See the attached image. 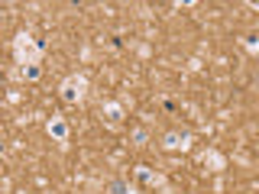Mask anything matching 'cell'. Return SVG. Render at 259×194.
Here are the masks:
<instances>
[{
	"mask_svg": "<svg viewBox=\"0 0 259 194\" xmlns=\"http://www.w3.org/2000/svg\"><path fill=\"white\" fill-rule=\"evenodd\" d=\"M136 178H140L143 184H149V188H159V184H162V178H159L156 172H152V168H146V165L136 168Z\"/></svg>",
	"mask_w": 259,
	"mask_h": 194,
	"instance_id": "52a82bcc",
	"label": "cell"
},
{
	"mask_svg": "<svg viewBox=\"0 0 259 194\" xmlns=\"http://www.w3.org/2000/svg\"><path fill=\"white\" fill-rule=\"evenodd\" d=\"M201 162H204V165L210 168V172H224V165H227V162H224V156H221V152H214V149H207L204 156H201Z\"/></svg>",
	"mask_w": 259,
	"mask_h": 194,
	"instance_id": "8992f818",
	"label": "cell"
},
{
	"mask_svg": "<svg viewBox=\"0 0 259 194\" xmlns=\"http://www.w3.org/2000/svg\"><path fill=\"white\" fill-rule=\"evenodd\" d=\"M46 129H49V136H52L55 142H68V126H65V120H62V117H52Z\"/></svg>",
	"mask_w": 259,
	"mask_h": 194,
	"instance_id": "5b68a950",
	"label": "cell"
},
{
	"mask_svg": "<svg viewBox=\"0 0 259 194\" xmlns=\"http://www.w3.org/2000/svg\"><path fill=\"white\" fill-rule=\"evenodd\" d=\"M39 55H42V45H39L29 32H20V36L13 39V59H16V65L32 68V65H39Z\"/></svg>",
	"mask_w": 259,
	"mask_h": 194,
	"instance_id": "6da1fadb",
	"label": "cell"
},
{
	"mask_svg": "<svg viewBox=\"0 0 259 194\" xmlns=\"http://www.w3.org/2000/svg\"><path fill=\"white\" fill-rule=\"evenodd\" d=\"M123 194H136V191H123Z\"/></svg>",
	"mask_w": 259,
	"mask_h": 194,
	"instance_id": "30bf717a",
	"label": "cell"
},
{
	"mask_svg": "<svg viewBox=\"0 0 259 194\" xmlns=\"http://www.w3.org/2000/svg\"><path fill=\"white\" fill-rule=\"evenodd\" d=\"M191 146V136L188 133H165V139H162V149L175 152V149H188Z\"/></svg>",
	"mask_w": 259,
	"mask_h": 194,
	"instance_id": "277c9868",
	"label": "cell"
},
{
	"mask_svg": "<svg viewBox=\"0 0 259 194\" xmlns=\"http://www.w3.org/2000/svg\"><path fill=\"white\" fill-rule=\"evenodd\" d=\"M84 91H88V78L84 75H68L62 81V87H59L65 104H81L84 101Z\"/></svg>",
	"mask_w": 259,
	"mask_h": 194,
	"instance_id": "7a4b0ae2",
	"label": "cell"
},
{
	"mask_svg": "<svg viewBox=\"0 0 259 194\" xmlns=\"http://www.w3.org/2000/svg\"><path fill=\"white\" fill-rule=\"evenodd\" d=\"M101 120H104L107 126H113V129H117L120 123H123V104H117V101H107V104L101 107Z\"/></svg>",
	"mask_w": 259,
	"mask_h": 194,
	"instance_id": "3957f363",
	"label": "cell"
},
{
	"mask_svg": "<svg viewBox=\"0 0 259 194\" xmlns=\"http://www.w3.org/2000/svg\"><path fill=\"white\" fill-rule=\"evenodd\" d=\"M243 45H246V48H249V52H253V55H259V42H256L253 36H246V39H243Z\"/></svg>",
	"mask_w": 259,
	"mask_h": 194,
	"instance_id": "ba28073f",
	"label": "cell"
},
{
	"mask_svg": "<svg viewBox=\"0 0 259 194\" xmlns=\"http://www.w3.org/2000/svg\"><path fill=\"white\" fill-rule=\"evenodd\" d=\"M39 71H42V68H39V65H32V68H23V78H39Z\"/></svg>",
	"mask_w": 259,
	"mask_h": 194,
	"instance_id": "9c48e42d",
	"label": "cell"
}]
</instances>
